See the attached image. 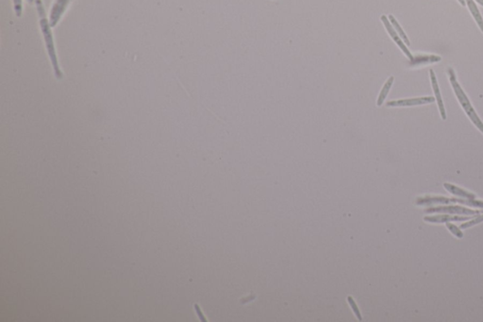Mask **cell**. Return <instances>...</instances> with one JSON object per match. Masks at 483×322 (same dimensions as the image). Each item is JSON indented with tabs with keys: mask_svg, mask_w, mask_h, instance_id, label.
Segmentation results:
<instances>
[{
	"mask_svg": "<svg viewBox=\"0 0 483 322\" xmlns=\"http://www.w3.org/2000/svg\"><path fill=\"white\" fill-rule=\"evenodd\" d=\"M442 60V58L438 55H428V54H418L413 56V60H411V66H418L422 64H429L433 62H438Z\"/></svg>",
	"mask_w": 483,
	"mask_h": 322,
	"instance_id": "cell-10",
	"label": "cell"
},
{
	"mask_svg": "<svg viewBox=\"0 0 483 322\" xmlns=\"http://www.w3.org/2000/svg\"><path fill=\"white\" fill-rule=\"evenodd\" d=\"M468 219H471L467 216H458V215H434V216H425L424 220L430 223H446V222L453 221H467Z\"/></svg>",
	"mask_w": 483,
	"mask_h": 322,
	"instance_id": "cell-9",
	"label": "cell"
},
{
	"mask_svg": "<svg viewBox=\"0 0 483 322\" xmlns=\"http://www.w3.org/2000/svg\"><path fill=\"white\" fill-rule=\"evenodd\" d=\"M443 187L449 192L450 194H452L454 196H458V197H462V198H465V199H468V200H474L476 199V195L473 194V193H470V192L466 191L464 190L463 188H460L456 185H453V184H450V183H443Z\"/></svg>",
	"mask_w": 483,
	"mask_h": 322,
	"instance_id": "cell-11",
	"label": "cell"
},
{
	"mask_svg": "<svg viewBox=\"0 0 483 322\" xmlns=\"http://www.w3.org/2000/svg\"><path fill=\"white\" fill-rule=\"evenodd\" d=\"M194 308H195V310H196V313H197V315H198V317H199L200 321L204 322H207V320L205 319L204 315L202 314L201 310H200V308L198 307V305H197V304H195V305H194Z\"/></svg>",
	"mask_w": 483,
	"mask_h": 322,
	"instance_id": "cell-19",
	"label": "cell"
},
{
	"mask_svg": "<svg viewBox=\"0 0 483 322\" xmlns=\"http://www.w3.org/2000/svg\"><path fill=\"white\" fill-rule=\"evenodd\" d=\"M465 3H466V6L468 7V9L470 10L472 16H473L474 19L476 21V23L478 24L480 30H482V32L483 33V18L480 12V10L478 9L476 3L474 0H465Z\"/></svg>",
	"mask_w": 483,
	"mask_h": 322,
	"instance_id": "cell-12",
	"label": "cell"
},
{
	"mask_svg": "<svg viewBox=\"0 0 483 322\" xmlns=\"http://www.w3.org/2000/svg\"><path fill=\"white\" fill-rule=\"evenodd\" d=\"M425 213L427 214H433V213H443V214H450V215H479L482 211H476L471 210L462 206H454V205H448V206H438V207H430L425 210Z\"/></svg>",
	"mask_w": 483,
	"mask_h": 322,
	"instance_id": "cell-4",
	"label": "cell"
},
{
	"mask_svg": "<svg viewBox=\"0 0 483 322\" xmlns=\"http://www.w3.org/2000/svg\"><path fill=\"white\" fill-rule=\"evenodd\" d=\"M347 302H348V303H349V305H350V307H351L353 312H354V314H355V316L357 317V319H358L360 322L362 321V315H361V312H360V310H359V307H358L357 303L355 302L354 299H353L351 296H348V297H347Z\"/></svg>",
	"mask_w": 483,
	"mask_h": 322,
	"instance_id": "cell-17",
	"label": "cell"
},
{
	"mask_svg": "<svg viewBox=\"0 0 483 322\" xmlns=\"http://www.w3.org/2000/svg\"><path fill=\"white\" fill-rule=\"evenodd\" d=\"M482 222H483V215H481V216H477V217H475V218H471V220H469V221H466L465 223H463V224L461 225V228H460V229H461V230H465V229H467V228H470V227H472V226L478 225V224H480V223H482Z\"/></svg>",
	"mask_w": 483,
	"mask_h": 322,
	"instance_id": "cell-16",
	"label": "cell"
},
{
	"mask_svg": "<svg viewBox=\"0 0 483 322\" xmlns=\"http://www.w3.org/2000/svg\"><path fill=\"white\" fill-rule=\"evenodd\" d=\"M393 81H394V78H393L392 76H391V77H390V78L387 80V81L384 83L383 89H382V91H381V93H380V95H379V98H378V101H377V106L381 107V106L383 105V102H384V101L386 100V98H387V96H388V93L390 92L391 88H392Z\"/></svg>",
	"mask_w": 483,
	"mask_h": 322,
	"instance_id": "cell-13",
	"label": "cell"
},
{
	"mask_svg": "<svg viewBox=\"0 0 483 322\" xmlns=\"http://www.w3.org/2000/svg\"><path fill=\"white\" fill-rule=\"evenodd\" d=\"M381 20L383 23L385 29L387 30V32L389 33V35L391 36L393 42L398 46V48L401 50V51L404 52V54L410 59V60H412L413 59V55L411 53V51L408 50V47L406 46V44L403 42L402 39L400 38V36L397 34V32L395 31V30L393 29V27L391 24V22L389 21V18L386 16V15H382L381 16Z\"/></svg>",
	"mask_w": 483,
	"mask_h": 322,
	"instance_id": "cell-5",
	"label": "cell"
},
{
	"mask_svg": "<svg viewBox=\"0 0 483 322\" xmlns=\"http://www.w3.org/2000/svg\"><path fill=\"white\" fill-rule=\"evenodd\" d=\"M475 1H476V2H478V3H479L481 6H483V0H475Z\"/></svg>",
	"mask_w": 483,
	"mask_h": 322,
	"instance_id": "cell-21",
	"label": "cell"
},
{
	"mask_svg": "<svg viewBox=\"0 0 483 322\" xmlns=\"http://www.w3.org/2000/svg\"><path fill=\"white\" fill-rule=\"evenodd\" d=\"M13 8L16 16L20 17L23 11V5H22V0H13Z\"/></svg>",
	"mask_w": 483,
	"mask_h": 322,
	"instance_id": "cell-18",
	"label": "cell"
},
{
	"mask_svg": "<svg viewBox=\"0 0 483 322\" xmlns=\"http://www.w3.org/2000/svg\"><path fill=\"white\" fill-rule=\"evenodd\" d=\"M447 74H448V77H449V81H450V84L452 86L453 91H454V93H455L458 101L460 102L461 106L463 107V111H465V113L470 118V120L472 121L474 125L483 134V122L479 117L478 113L475 111V109H474L471 102L469 101L468 97L466 96V94L464 93V91L462 88V86L457 81L455 71L451 67H449L447 69Z\"/></svg>",
	"mask_w": 483,
	"mask_h": 322,
	"instance_id": "cell-2",
	"label": "cell"
},
{
	"mask_svg": "<svg viewBox=\"0 0 483 322\" xmlns=\"http://www.w3.org/2000/svg\"><path fill=\"white\" fill-rule=\"evenodd\" d=\"M430 76H431V81H432V85H433V92H434V95H435V100H436V102H437V105H438V108H439V111H440L441 117H442L443 120H445L446 119L445 108H444L443 100H442V96H441V93H440V88H439V85H438V81L436 79V76H435L434 71L432 70V69L430 70Z\"/></svg>",
	"mask_w": 483,
	"mask_h": 322,
	"instance_id": "cell-8",
	"label": "cell"
},
{
	"mask_svg": "<svg viewBox=\"0 0 483 322\" xmlns=\"http://www.w3.org/2000/svg\"><path fill=\"white\" fill-rule=\"evenodd\" d=\"M471 200H462L456 198H446L443 196H426L419 197L416 200V204L419 206L423 205H432V204H451V203H461L464 205L470 206Z\"/></svg>",
	"mask_w": 483,
	"mask_h": 322,
	"instance_id": "cell-3",
	"label": "cell"
},
{
	"mask_svg": "<svg viewBox=\"0 0 483 322\" xmlns=\"http://www.w3.org/2000/svg\"><path fill=\"white\" fill-rule=\"evenodd\" d=\"M33 1H34V0H28V2H29V3H32Z\"/></svg>",
	"mask_w": 483,
	"mask_h": 322,
	"instance_id": "cell-22",
	"label": "cell"
},
{
	"mask_svg": "<svg viewBox=\"0 0 483 322\" xmlns=\"http://www.w3.org/2000/svg\"><path fill=\"white\" fill-rule=\"evenodd\" d=\"M445 225H446L447 229H448V230L451 232V233L454 234V235H455L457 238H463V232H462V230H461V229H460L458 226L454 225V224L451 223V222H446V223H445Z\"/></svg>",
	"mask_w": 483,
	"mask_h": 322,
	"instance_id": "cell-15",
	"label": "cell"
},
{
	"mask_svg": "<svg viewBox=\"0 0 483 322\" xmlns=\"http://www.w3.org/2000/svg\"><path fill=\"white\" fill-rule=\"evenodd\" d=\"M459 3L462 5V6H466V3H465V0H458Z\"/></svg>",
	"mask_w": 483,
	"mask_h": 322,
	"instance_id": "cell-20",
	"label": "cell"
},
{
	"mask_svg": "<svg viewBox=\"0 0 483 322\" xmlns=\"http://www.w3.org/2000/svg\"><path fill=\"white\" fill-rule=\"evenodd\" d=\"M35 2H36L37 11H38V14L40 17L41 30H42L44 40H45L46 46H47V50L48 52V56L50 58L53 70H54L56 78L59 80H61L63 78V75L60 70V64L58 61V58H57V53H56L55 44H54V40H53V35L51 32L49 20H48V18L46 16V11L44 9V5H43L42 0H35Z\"/></svg>",
	"mask_w": 483,
	"mask_h": 322,
	"instance_id": "cell-1",
	"label": "cell"
},
{
	"mask_svg": "<svg viewBox=\"0 0 483 322\" xmlns=\"http://www.w3.org/2000/svg\"><path fill=\"white\" fill-rule=\"evenodd\" d=\"M388 18H389V21L391 22V24H392L393 29H394L395 31L397 32V34L400 36V38L402 39L403 42L406 44V46H407V47H409V46L411 45V43H410V40H409L408 36H407V35H406V33L404 32V30H403L402 28H401V26L399 25V23L397 22V20L394 18V16L392 15V14H390V15L388 16Z\"/></svg>",
	"mask_w": 483,
	"mask_h": 322,
	"instance_id": "cell-14",
	"label": "cell"
},
{
	"mask_svg": "<svg viewBox=\"0 0 483 322\" xmlns=\"http://www.w3.org/2000/svg\"><path fill=\"white\" fill-rule=\"evenodd\" d=\"M71 0H55L52 7H51L50 14H49V24L51 28L56 27L59 23L62 14L67 9Z\"/></svg>",
	"mask_w": 483,
	"mask_h": 322,
	"instance_id": "cell-6",
	"label": "cell"
},
{
	"mask_svg": "<svg viewBox=\"0 0 483 322\" xmlns=\"http://www.w3.org/2000/svg\"><path fill=\"white\" fill-rule=\"evenodd\" d=\"M436 101L433 97H423V98H415V99H405V100H397L391 101L386 103L387 107H410V106H418L424 104H430Z\"/></svg>",
	"mask_w": 483,
	"mask_h": 322,
	"instance_id": "cell-7",
	"label": "cell"
}]
</instances>
